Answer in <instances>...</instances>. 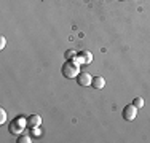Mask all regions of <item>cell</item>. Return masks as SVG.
<instances>
[{
  "instance_id": "cell-2",
  "label": "cell",
  "mask_w": 150,
  "mask_h": 143,
  "mask_svg": "<svg viewBox=\"0 0 150 143\" xmlns=\"http://www.w3.org/2000/svg\"><path fill=\"white\" fill-rule=\"evenodd\" d=\"M26 127H27V119L23 118V116H18L10 123V132L15 134V135H21Z\"/></svg>"
},
{
  "instance_id": "cell-8",
  "label": "cell",
  "mask_w": 150,
  "mask_h": 143,
  "mask_svg": "<svg viewBox=\"0 0 150 143\" xmlns=\"http://www.w3.org/2000/svg\"><path fill=\"white\" fill-rule=\"evenodd\" d=\"M18 143H30L32 142V138H30V135H26V134H21L19 137H18Z\"/></svg>"
},
{
  "instance_id": "cell-7",
  "label": "cell",
  "mask_w": 150,
  "mask_h": 143,
  "mask_svg": "<svg viewBox=\"0 0 150 143\" xmlns=\"http://www.w3.org/2000/svg\"><path fill=\"white\" fill-rule=\"evenodd\" d=\"M80 57H81V62H83V65L86 64V65H90L93 62V54L90 51H81L80 53Z\"/></svg>"
},
{
  "instance_id": "cell-6",
  "label": "cell",
  "mask_w": 150,
  "mask_h": 143,
  "mask_svg": "<svg viewBox=\"0 0 150 143\" xmlns=\"http://www.w3.org/2000/svg\"><path fill=\"white\" fill-rule=\"evenodd\" d=\"M91 86H93L94 89H104V88H105V80H104V76H93Z\"/></svg>"
},
{
  "instance_id": "cell-10",
  "label": "cell",
  "mask_w": 150,
  "mask_h": 143,
  "mask_svg": "<svg viewBox=\"0 0 150 143\" xmlns=\"http://www.w3.org/2000/svg\"><path fill=\"white\" fill-rule=\"evenodd\" d=\"M64 56H66V60H72L74 57L77 56V54H75V51H74V49H67V51H66V54H64Z\"/></svg>"
},
{
  "instance_id": "cell-4",
  "label": "cell",
  "mask_w": 150,
  "mask_h": 143,
  "mask_svg": "<svg viewBox=\"0 0 150 143\" xmlns=\"http://www.w3.org/2000/svg\"><path fill=\"white\" fill-rule=\"evenodd\" d=\"M136 116H137V108L131 103V105H126L123 108V118L126 121H134Z\"/></svg>"
},
{
  "instance_id": "cell-9",
  "label": "cell",
  "mask_w": 150,
  "mask_h": 143,
  "mask_svg": "<svg viewBox=\"0 0 150 143\" xmlns=\"http://www.w3.org/2000/svg\"><path fill=\"white\" fill-rule=\"evenodd\" d=\"M133 105L136 107V108H142V107H144V99H142V97H136L133 100Z\"/></svg>"
},
{
  "instance_id": "cell-5",
  "label": "cell",
  "mask_w": 150,
  "mask_h": 143,
  "mask_svg": "<svg viewBox=\"0 0 150 143\" xmlns=\"http://www.w3.org/2000/svg\"><path fill=\"white\" fill-rule=\"evenodd\" d=\"M40 126H42L40 114H30V116L27 118V127H29V129H37Z\"/></svg>"
},
{
  "instance_id": "cell-1",
  "label": "cell",
  "mask_w": 150,
  "mask_h": 143,
  "mask_svg": "<svg viewBox=\"0 0 150 143\" xmlns=\"http://www.w3.org/2000/svg\"><path fill=\"white\" fill-rule=\"evenodd\" d=\"M61 73L66 78H69V80L77 78V75L80 73V65H77L74 60H66L62 64V67H61Z\"/></svg>"
},
{
  "instance_id": "cell-12",
  "label": "cell",
  "mask_w": 150,
  "mask_h": 143,
  "mask_svg": "<svg viewBox=\"0 0 150 143\" xmlns=\"http://www.w3.org/2000/svg\"><path fill=\"white\" fill-rule=\"evenodd\" d=\"M6 45V38L5 37H0V49H3Z\"/></svg>"
},
{
  "instance_id": "cell-3",
  "label": "cell",
  "mask_w": 150,
  "mask_h": 143,
  "mask_svg": "<svg viewBox=\"0 0 150 143\" xmlns=\"http://www.w3.org/2000/svg\"><path fill=\"white\" fill-rule=\"evenodd\" d=\"M77 83L81 86V88H86V86H91V83H93V76L88 72H80V73L77 75Z\"/></svg>"
},
{
  "instance_id": "cell-11",
  "label": "cell",
  "mask_w": 150,
  "mask_h": 143,
  "mask_svg": "<svg viewBox=\"0 0 150 143\" xmlns=\"http://www.w3.org/2000/svg\"><path fill=\"white\" fill-rule=\"evenodd\" d=\"M6 123V111L3 108H0V124H5Z\"/></svg>"
}]
</instances>
